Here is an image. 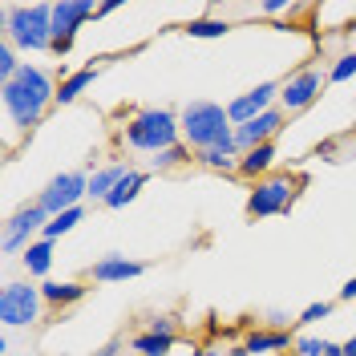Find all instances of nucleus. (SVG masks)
<instances>
[{
  "label": "nucleus",
  "instance_id": "obj_27",
  "mask_svg": "<svg viewBox=\"0 0 356 356\" xmlns=\"http://www.w3.org/2000/svg\"><path fill=\"white\" fill-rule=\"evenodd\" d=\"M24 61H17V44L13 41H0V86L4 81H13L17 73H21Z\"/></svg>",
  "mask_w": 356,
  "mask_h": 356
},
{
  "label": "nucleus",
  "instance_id": "obj_3",
  "mask_svg": "<svg viewBox=\"0 0 356 356\" xmlns=\"http://www.w3.org/2000/svg\"><path fill=\"white\" fill-rule=\"evenodd\" d=\"M4 41L29 53H53V4H4Z\"/></svg>",
  "mask_w": 356,
  "mask_h": 356
},
{
  "label": "nucleus",
  "instance_id": "obj_17",
  "mask_svg": "<svg viewBox=\"0 0 356 356\" xmlns=\"http://www.w3.org/2000/svg\"><path fill=\"white\" fill-rule=\"evenodd\" d=\"M271 162H275V142H264V146H255V150H247L239 158V175L251 178V182H259V178L271 175Z\"/></svg>",
  "mask_w": 356,
  "mask_h": 356
},
{
  "label": "nucleus",
  "instance_id": "obj_19",
  "mask_svg": "<svg viewBox=\"0 0 356 356\" xmlns=\"http://www.w3.org/2000/svg\"><path fill=\"white\" fill-rule=\"evenodd\" d=\"M97 73H102V65H86V69H77V73H69L65 81H61V89H57V106L77 102V97H81L93 81H97Z\"/></svg>",
  "mask_w": 356,
  "mask_h": 356
},
{
  "label": "nucleus",
  "instance_id": "obj_26",
  "mask_svg": "<svg viewBox=\"0 0 356 356\" xmlns=\"http://www.w3.org/2000/svg\"><path fill=\"white\" fill-rule=\"evenodd\" d=\"M231 33V24L222 21V17H199V21L186 24V37H199V41H211V37H227Z\"/></svg>",
  "mask_w": 356,
  "mask_h": 356
},
{
  "label": "nucleus",
  "instance_id": "obj_33",
  "mask_svg": "<svg viewBox=\"0 0 356 356\" xmlns=\"http://www.w3.org/2000/svg\"><path fill=\"white\" fill-rule=\"evenodd\" d=\"M122 348H126V336H113L110 344H102L93 356H122Z\"/></svg>",
  "mask_w": 356,
  "mask_h": 356
},
{
  "label": "nucleus",
  "instance_id": "obj_11",
  "mask_svg": "<svg viewBox=\"0 0 356 356\" xmlns=\"http://www.w3.org/2000/svg\"><path fill=\"white\" fill-rule=\"evenodd\" d=\"M280 93H284V81H259L255 89L239 93L235 102H227L231 126H247V122H255L259 113L275 110V106H280Z\"/></svg>",
  "mask_w": 356,
  "mask_h": 356
},
{
  "label": "nucleus",
  "instance_id": "obj_25",
  "mask_svg": "<svg viewBox=\"0 0 356 356\" xmlns=\"http://www.w3.org/2000/svg\"><path fill=\"white\" fill-rule=\"evenodd\" d=\"M186 162H191V146H186V142H178V146H170V150H162V154L150 158V166H154L158 175L178 170V166H186Z\"/></svg>",
  "mask_w": 356,
  "mask_h": 356
},
{
  "label": "nucleus",
  "instance_id": "obj_13",
  "mask_svg": "<svg viewBox=\"0 0 356 356\" xmlns=\"http://www.w3.org/2000/svg\"><path fill=\"white\" fill-rule=\"evenodd\" d=\"M142 271H146V264L110 251V255H102L97 264H89V280H93V284H126V280H138Z\"/></svg>",
  "mask_w": 356,
  "mask_h": 356
},
{
  "label": "nucleus",
  "instance_id": "obj_18",
  "mask_svg": "<svg viewBox=\"0 0 356 356\" xmlns=\"http://www.w3.org/2000/svg\"><path fill=\"white\" fill-rule=\"evenodd\" d=\"M146 170H134L130 166V175L122 178V182H118V186H113V195L106 202H102V207H106V211H122V207H126V202H134L138 199V195H142V186H146Z\"/></svg>",
  "mask_w": 356,
  "mask_h": 356
},
{
  "label": "nucleus",
  "instance_id": "obj_31",
  "mask_svg": "<svg viewBox=\"0 0 356 356\" xmlns=\"http://www.w3.org/2000/svg\"><path fill=\"white\" fill-rule=\"evenodd\" d=\"M255 8H259V13H264V17H280V13H291V8H296V4H288V0H259V4H255Z\"/></svg>",
  "mask_w": 356,
  "mask_h": 356
},
{
  "label": "nucleus",
  "instance_id": "obj_14",
  "mask_svg": "<svg viewBox=\"0 0 356 356\" xmlns=\"http://www.w3.org/2000/svg\"><path fill=\"white\" fill-rule=\"evenodd\" d=\"M288 348H296V336H291V332L255 328V332L247 336V340H243V344H239L231 356H264V353H288Z\"/></svg>",
  "mask_w": 356,
  "mask_h": 356
},
{
  "label": "nucleus",
  "instance_id": "obj_28",
  "mask_svg": "<svg viewBox=\"0 0 356 356\" xmlns=\"http://www.w3.org/2000/svg\"><path fill=\"white\" fill-rule=\"evenodd\" d=\"M348 77H356V49L344 53V57H336V65L328 69V86H340V81H348Z\"/></svg>",
  "mask_w": 356,
  "mask_h": 356
},
{
  "label": "nucleus",
  "instance_id": "obj_5",
  "mask_svg": "<svg viewBox=\"0 0 356 356\" xmlns=\"http://www.w3.org/2000/svg\"><path fill=\"white\" fill-rule=\"evenodd\" d=\"M44 296L41 284H29V280H13L0 291V324L4 328H33L44 316Z\"/></svg>",
  "mask_w": 356,
  "mask_h": 356
},
{
  "label": "nucleus",
  "instance_id": "obj_20",
  "mask_svg": "<svg viewBox=\"0 0 356 356\" xmlns=\"http://www.w3.org/2000/svg\"><path fill=\"white\" fill-rule=\"evenodd\" d=\"M202 170H219V175H231V170H239V150H235V142L231 146H215V150H202L195 154Z\"/></svg>",
  "mask_w": 356,
  "mask_h": 356
},
{
  "label": "nucleus",
  "instance_id": "obj_16",
  "mask_svg": "<svg viewBox=\"0 0 356 356\" xmlns=\"http://www.w3.org/2000/svg\"><path fill=\"white\" fill-rule=\"evenodd\" d=\"M130 175V166L126 162H110V166H97L93 175H89V199L93 202H106L113 195V186L122 182V178Z\"/></svg>",
  "mask_w": 356,
  "mask_h": 356
},
{
  "label": "nucleus",
  "instance_id": "obj_37",
  "mask_svg": "<svg viewBox=\"0 0 356 356\" xmlns=\"http://www.w3.org/2000/svg\"><path fill=\"white\" fill-rule=\"evenodd\" d=\"M353 17H356V4H353Z\"/></svg>",
  "mask_w": 356,
  "mask_h": 356
},
{
  "label": "nucleus",
  "instance_id": "obj_35",
  "mask_svg": "<svg viewBox=\"0 0 356 356\" xmlns=\"http://www.w3.org/2000/svg\"><path fill=\"white\" fill-rule=\"evenodd\" d=\"M340 300H356V280H348V284L340 288Z\"/></svg>",
  "mask_w": 356,
  "mask_h": 356
},
{
  "label": "nucleus",
  "instance_id": "obj_4",
  "mask_svg": "<svg viewBox=\"0 0 356 356\" xmlns=\"http://www.w3.org/2000/svg\"><path fill=\"white\" fill-rule=\"evenodd\" d=\"M126 146L142 150V154H162L182 142V126H178L175 110H162V106H146L126 122Z\"/></svg>",
  "mask_w": 356,
  "mask_h": 356
},
{
  "label": "nucleus",
  "instance_id": "obj_38",
  "mask_svg": "<svg viewBox=\"0 0 356 356\" xmlns=\"http://www.w3.org/2000/svg\"><path fill=\"white\" fill-rule=\"evenodd\" d=\"M353 130H356V122H353Z\"/></svg>",
  "mask_w": 356,
  "mask_h": 356
},
{
  "label": "nucleus",
  "instance_id": "obj_9",
  "mask_svg": "<svg viewBox=\"0 0 356 356\" xmlns=\"http://www.w3.org/2000/svg\"><path fill=\"white\" fill-rule=\"evenodd\" d=\"M324 86H328V69H316V65L296 69L288 81H284V93H280V110H284V113L308 110L312 102L324 93Z\"/></svg>",
  "mask_w": 356,
  "mask_h": 356
},
{
  "label": "nucleus",
  "instance_id": "obj_15",
  "mask_svg": "<svg viewBox=\"0 0 356 356\" xmlns=\"http://www.w3.org/2000/svg\"><path fill=\"white\" fill-rule=\"evenodd\" d=\"M41 296L49 308H69V304H81L89 296V284H81V280H49V284H41Z\"/></svg>",
  "mask_w": 356,
  "mask_h": 356
},
{
  "label": "nucleus",
  "instance_id": "obj_10",
  "mask_svg": "<svg viewBox=\"0 0 356 356\" xmlns=\"http://www.w3.org/2000/svg\"><path fill=\"white\" fill-rule=\"evenodd\" d=\"M89 17H97V4H89V0H57L53 4V53L57 57H65L73 49V37Z\"/></svg>",
  "mask_w": 356,
  "mask_h": 356
},
{
  "label": "nucleus",
  "instance_id": "obj_12",
  "mask_svg": "<svg viewBox=\"0 0 356 356\" xmlns=\"http://www.w3.org/2000/svg\"><path fill=\"white\" fill-rule=\"evenodd\" d=\"M284 122H288V113L280 110H267L259 113L255 122H247V126H235V150H239V158L247 154V150H255V146H264V142H271L275 134L284 130Z\"/></svg>",
  "mask_w": 356,
  "mask_h": 356
},
{
  "label": "nucleus",
  "instance_id": "obj_36",
  "mask_svg": "<svg viewBox=\"0 0 356 356\" xmlns=\"http://www.w3.org/2000/svg\"><path fill=\"white\" fill-rule=\"evenodd\" d=\"M340 348H344V356H356V336H348V340H344Z\"/></svg>",
  "mask_w": 356,
  "mask_h": 356
},
{
  "label": "nucleus",
  "instance_id": "obj_1",
  "mask_svg": "<svg viewBox=\"0 0 356 356\" xmlns=\"http://www.w3.org/2000/svg\"><path fill=\"white\" fill-rule=\"evenodd\" d=\"M0 102H4V113L13 118V126H21L29 134L44 118V110L57 102V86H53V77L41 65H29L24 61L21 73L0 86Z\"/></svg>",
  "mask_w": 356,
  "mask_h": 356
},
{
  "label": "nucleus",
  "instance_id": "obj_23",
  "mask_svg": "<svg viewBox=\"0 0 356 356\" xmlns=\"http://www.w3.org/2000/svg\"><path fill=\"white\" fill-rule=\"evenodd\" d=\"M81 219H86V207H73V211H65V215H53V219L44 222L41 239H49V243H53V239H61V235H69V231H73V227H77Z\"/></svg>",
  "mask_w": 356,
  "mask_h": 356
},
{
  "label": "nucleus",
  "instance_id": "obj_2",
  "mask_svg": "<svg viewBox=\"0 0 356 356\" xmlns=\"http://www.w3.org/2000/svg\"><path fill=\"white\" fill-rule=\"evenodd\" d=\"M178 126H182V142H186L195 154L235 142L231 113H227V106H219V102H186V106L178 110Z\"/></svg>",
  "mask_w": 356,
  "mask_h": 356
},
{
  "label": "nucleus",
  "instance_id": "obj_22",
  "mask_svg": "<svg viewBox=\"0 0 356 356\" xmlns=\"http://www.w3.org/2000/svg\"><path fill=\"white\" fill-rule=\"evenodd\" d=\"M178 344V336H162V332H142L130 340V353H138V356H166L170 348Z\"/></svg>",
  "mask_w": 356,
  "mask_h": 356
},
{
  "label": "nucleus",
  "instance_id": "obj_6",
  "mask_svg": "<svg viewBox=\"0 0 356 356\" xmlns=\"http://www.w3.org/2000/svg\"><path fill=\"white\" fill-rule=\"evenodd\" d=\"M300 195V178L296 175H267L259 182H251V195H247V219H271V215H284Z\"/></svg>",
  "mask_w": 356,
  "mask_h": 356
},
{
  "label": "nucleus",
  "instance_id": "obj_30",
  "mask_svg": "<svg viewBox=\"0 0 356 356\" xmlns=\"http://www.w3.org/2000/svg\"><path fill=\"white\" fill-rule=\"evenodd\" d=\"M267 328H271V332H291V324H296V320H291L288 312H280V308H271L267 312V320H264Z\"/></svg>",
  "mask_w": 356,
  "mask_h": 356
},
{
  "label": "nucleus",
  "instance_id": "obj_8",
  "mask_svg": "<svg viewBox=\"0 0 356 356\" xmlns=\"http://www.w3.org/2000/svg\"><path fill=\"white\" fill-rule=\"evenodd\" d=\"M44 222H49V215H44L41 202H37V199L24 202L21 211H13V215L4 219V239H0V251H4V255H17V251H21V255H24V247L37 243L33 235H41Z\"/></svg>",
  "mask_w": 356,
  "mask_h": 356
},
{
  "label": "nucleus",
  "instance_id": "obj_29",
  "mask_svg": "<svg viewBox=\"0 0 356 356\" xmlns=\"http://www.w3.org/2000/svg\"><path fill=\"white\" fill-rule=\"evenodd\" d=\"M328 316H332V304H328V300H320V304H308V308L300 312V316H296V324H300V328H308V324L328 320Z\"/></svg>",
  "mask_w": 356,
  "mask_h": 356
},
{
  "label": "nucleus",
  "instance_id": "obj_7",
  "mask_svg": "<svg viewBox=\"0 0 356 356\" xmlns=\"http://www.w3.org/2000/svg\"><path fill=\"white\" fill-rule=\"evenodd\" d=\"M89 199V175L86 170H61V175L49 178V186H44L37 202L44 207V215L53 219V215H65L73 207H81Z\"/></svg>",
  "mask_w": 356,
  "mask_h": 356
},
{
  "label": "nucleus",
  "instance_id": "obj_34",
  "mask_svg": "<svg viewBox=\"0 0 356 356\" xmlns=\"http://www.w3.org/2000/svg\"><path fill=\"white\" fill-rule=\"evenodd\" d=\"M118 8H122L118 0H102V4H97V17H110V13H118Z\"/></svg>",
  "mask_w": 356,
  "mask_h": 356
},
{
  "label": "nucleus",
  "instance_id": "obj_32",
  "mask_svg": "<svg viewBox=\"0 0 356 356\" xmlns=\"http://www.w3.org/2000/svg\"><path fill=\"white\" fill-rule=\"evenodd\" d=\"M146 332H162V336H175V316H154L146 324Z\"/></svg>",
  "mask_w": 356,
  "mask_h": 356
},
{
  "label": "nucleus",
  "instance_id": "obj_24",
  "mask_svg": "<svg viewBox=\"0 0 356 356\" xmlns=\"http://www.w3.org/2000/svg\"><path fill=\"white\" fill-rule=\"evenodd\" d=\"M291 353L296 356H344V348L332 344V340H324V336H296Z\"/></svg>",
  "mask_w": 356,
  "mask_h": 356
},
{
  "label": "nucleus",
  "instance_id": "obj_21",
  "mask_svg": "<svg viewBox=\"0 0 356 356\" xmlns=\"http://www.w3.org/2000/svg\"><path fill=\"white\" fill-rule=\"evenodd\" d=\"M21 264H24V271H29L33 280H37V275H49V267H53V243H49V239L29 243L24 255H21Z\"/></svg>",
  "mask_w": 356,
  "mask_h": 356
}]
</instances>
